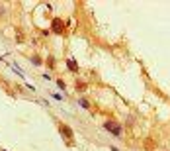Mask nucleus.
<instances>
[{
    "instance_id": "5",
    "label": "nucleus",
    "mask_w": 170,
    "mask_h": 151,
    "mask_svg": "<svg viewBox=\"0 0 170 151\" xmlns=\"http://www.w3.org/2000/svg\"><path fill=\"white\" fill-rule=\"evenodd\" d=\"M57 85H59V88H61V90H65V88H67V86H65V83H63V81H57Z\"/></svg>"
},
{
    "instance_id": "1",
    "label": "nucleus",
    "mask_w": 170,
    "mask_h": 151,
    "mask_svg": "<svg viewBox=\"0 0 170 151\" xmlns=\"http://www.w3.org/2000/svg\"><path fill=\"white\" fill-rule=\"evenodd\" d=\"M104 128L108 129L112 135H119V133H121V126H119V124H115V122H112V120L104 122Z\"/></svg>"
},
{
    "instance_id": "2",
    "label": "nucleus",
    "mask_w": 170,
    "mask_h": 151,
    "mask_svg": "<svg viewBox=\"0 0 170 151\" xmlns=\"http://www.w3.org/2000/svg\"><path fill=\"white\" fill-rule=\"evenodd\" d=\"M59 129H61V133L65 135V139L72 143V129L68 128V126H65V124H61V126H59Z\"/></svg>"
},
{
    "instance_id": "6",
    "label": "nucleus",
    "mask_w": 170,
    "mask_h": 151,
    "mask_svg": "<svg viewBox=\"0 0 170 151\" xmlns=\"http://www.w3.org/2000/svg\"><path fill=\"white\" fill-rule=\"evenodd\" d=\"M78 102H80V106H82V108H88V102H86L84 98H82V100H78Z\"/></svg>"
},
{
    "instance_id": "4",
    "label": "nucleus",
    "mask_w": 170,
    "mask_h": 151,
    "mask_svg": "<svg viewBox=\"0 0 170 151\" xmlns=\"http://www.w3.org/2000/svg\"><path fill=\"white\" fill-rule=\"evenodd\" d=\"M68 69H72V73H76V71H78V65H76V61H74V59H68Z\"/></svg>"
},
{
    "instance_id": "3",
    "label": "nucleus",
    "mask_w": 170,
    "mask_h": 151,
    "mask_svg": "<svg viewBox=\"0 0 170 151\" xmlns=\"http://www.w3.org/2000/svg\"><path fill=\"white\" fill-rule=\"evenodd\" d=\"M53 32H57V33L63 32V22L61 20H53Z\"/></svg>"
}]
</instances>
